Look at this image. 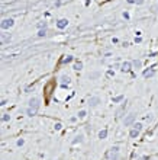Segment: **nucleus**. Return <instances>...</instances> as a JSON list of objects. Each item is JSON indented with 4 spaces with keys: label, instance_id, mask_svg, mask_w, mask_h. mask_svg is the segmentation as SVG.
<instances>
[{
    "label": "nucleus",
    "instance_id": "obj_1",
    "mask_svg": "<svg viewBox=\"0 0 158 160\" xmlns=\"http://www.w3.org/2000/svg\"><path fill=\"white\" fill-rule=\"evenodd\" d=\"M39 105H41V100L38 97H32L29 100V108H28V115L29 116H33L36 115V112L39 109Z\"/></svg>",
    "mask_w": 158,
    "mask_h": 160
},
{
    "label": "nucleus",
    "instance_id": "obj_2",
    "mask_svg": "<svg viewBox=\"0 0 158 160\" xmlns=\"http://www.w3.org/2000/svg\"><path fill=\"white\" fill-rule=\"evenodd\" d=\"M119 147L118 145H115V147H112L110 150L106 153V157H105V160H118V157H119Z\"/></svg>",
    "mask_w": 158,
    "mask_h": 160
},
{
    "label": "nucleus",
    "instance_id": "obj_3",
    "mask_svg": "<svg viewBox=\"0 0 158 160\" xmlns=\"http://www.w3.org/2000/svg\"><path fill=\"white\" fill-rule=\"evenodd\" d=\"M135 119H136V113H129V115H126L125 116V119H123V125L125 127H129V125H132L133 122H135Z\"/></svg>",
    "mask_w": 158,
    "mask_h": 160
},
{
    "label": "nucleus",
    "instance_id": "obj_4",
    "mask_svg": "<svg viewBox=\"0 0 158 160\" xmlns=\"http://www.w3.org/2000/svg\"><path fill=\"white\" fill-rule=\"evenodd\" d=\"M13 23H15V22H13V19H10V17H9V19H3V20H1V23H0V26H1V29H9V28H12V26H13Z\"/></svg>",
    "mask_w": 158,
    "mask_h": 160
},
{
    "label": "nucleus",
    "instance_id": "obj_5",
    "mask_svg": "<svg viewBox=\"0 0 158 160\" xmlns=\"http://www.w3.org/2000/svg\"><path fill=\"white\" fill-rule=\"evenodd\" d=\"M10 39H12V36H10L9 33H1V38H0L1 45H7V44L10 42Z\"/></svg>",
    "mask_w": 158,
    "mask_h": 160
},
{
    "label": "nucleus",
    "instance_id": "obj_6",
    "mask_svg": "<svg viewBox=\"0 0 158 160\" xmlns=\"http://www.w3.org/2000/svg\"><path fill=\"white\" fill-rule=\"evenodd\" d=\"M99 103H100V99H99L97 96H93V97L89 99V105H90V106H97Z\"/></svg>",
    "mask_w": 158,
    "mask_h": 160
},
{
    "label": "nucleus",
    "instance_id": "obj_7",
    "mask_svg": "<svg viewBox=\"0 0 158 160\" xmlns=\"http://www.w3.org/2000/svg\"><path fill=\"white\" fill-rule=\"evenodd\" d=\"M126 100H125V102H123V103H122V106H120V108H119V109H118V112H116V116H118V118H120V116H122V113H123V112H125V109H126Z\"/></svg>",
    "mask_w": 158,
    "mask_h": 160
},
{
    "label": "nucleus",
    "instance_id": "obj_8",
    "mask_svg": "<svg viewBox=\"0 0 158 160\" xmlns=\"http://www.w3.org/2000/svg\"><path fill=\"white\" fill-rule=\"evenodd\" d=\"M131 65H132L131 63L125 61V63L120 65V71H123V73H128V71H131Z\"/></svg>",
    "mask_w": 158,
    "mask_h": 160
},
{
    "label": "nucleus",
    "instance_id": "obj_9",
    "mask_svg": "<svg viewBox=\"0 0 158 160\" xmlns=\"http://www.w3.org/2000/svg\"><path fill=\"white\" fill-rule=\"evenodd\" d=\"M67 25H68V20H67V19H60V20L57 22V26H58V29H64Z\"/></svg>",
    "mask_w": 158,
    "mask_h": 160
},
{
    "label": "nucleus",
    "instance_id": "obj_10",
    "mask_svg": "<svg viewBox=\"0 0 158 160\" xmlns=\"http://www.w3.org/2000/svg\"><path fill=\"white\" fill-rule=\"evenodd\" d=\"M154 74H155V70H154V68H149V70H145V71H144V77H145V79L152 77Z\"/></svg>",
    "mask_w": 158,
    "mask_h": 160
},
{
    "label": "nucleus",
    "instance_id": "obj_11",
    "mask_svg": "<svg viewBox=\"0 0 158 160\" xmlns=\"http://www.w3.org/2000/svg\"><path fill=\"white\" fill-rule=\"evenodd\" d=\"M61 84H63V87H67L70 84V77L68 76H61Z\"/></svg>",
    "mask_w": 158,
    "mask_h": 160
},
{
    "label": "nucleus",
    "instance_id": "obj_12",
    "mask_svg": "<svg viewBox=\"0 0 158 160\" xmlns=\"http://www.w3.org/2000/svg\"><path fill=\"white\" fill-rule=\"evenodd\" d=\"M139 132H141L139 129H136V128H132V129H131V132H129V135H131V138H136V137L139 135Z\"/></svg>",
    "mask_w": 158,
    "mask_h": 160
},
{
    "label": "nucleus",
    "instance_id": "obj_13",
    "mask_svg": "<svg viewBox=\"0 0 158 160\" xmlns=\"http://www.w3.org/2000/svg\"><path fill=\"white\" fill-rule=\"evenodd\" d=\"M54 86H55V83H54V81H51V83H48L47 89H45V92H47V97H48V96H49V95H51V89H52Z\"/></svg>",
    "mask_w": 158,
    "mask_h": 160
},
{
    "label": "nucleus",
    "instance_id": "obj_14",
    "mask_svg": "<svg viewBox=\"0 0 158 160\" xmlns=\"http://www.w3.org/2000/svg\"><path fill=\"white\" fill-rule=\"evenodd\" d=\"M106 137H107V129H102V131L99 132V138H100V140H105Z\"/></svg>",
    "mask_w": 158,
    "mask_h": 160
},
{
    "label": "nucleus",
    "instance_id": "obj_15",
    "mask_svg": "<svg viewBox=\"0 0 158 160\" xmlns=\"http://www.w3.org/2000/svg\"><path fill=\"white\" fill-rule=\"evenodd\" d=\"M132 65H133L135 68H141V67H142V63H141V60H133V61H132Z\"/></svg>",
    "mask_w": 158,
    "mask_h": 160
},
{
    "label": "nucleus",
    "instance_id": "obj_16",
    "mask_svg": "<svg viewBox=\"0 0 158 160\" xmlns=\"http://www.w3.org/2000/svg\"><path fill=\"white\" fill-rule=\"evenodd\" d=\"M81 68H83V63H81V61H76V64H74V70H81Z\"/></svg>",
    "mask_w": 158,
    "mask_h": 160
},
{
    "label": "nucleus",
    "instance_id": "obj_17",
    "mask_svg": "<svg viewBox=\"0 0 158 160\" xmlns=\"http://www.w3.org/2000/svg\"><path fill=\"white\" fill-rule=\"evenodd\" d=\"M73 60H74V58H73L71 55H67V57H65V58L63 60V63H64V64H68V63H71Z\"/></svg>",
    "mask_w": 158,
    "mask_h": 160
},
{
    "label": "nucleus",
    "instance_id": "obj_18",
    "mask_svg": "<svg viewBox=\"0 0 158 160\" xmlns=\"http://www.w3.org/2000/svg\"><path fill=\"white\" fill-rule=\"evenodd\" d=\"M83 141V135H79V137H76L74 140H73V144H77V143H81Z\"/></svg>",
    "mask_w": 158,
    "mask_h": 160
},
{
    "label": "nucleus",
    "instance_id": "obj_19",
    "mask_svg": "<svg viewBox=\"0 0 158 160\" xmlns=\"http://www.w3.org/2000/svg\"><path fill=\"white\" fill-rule=\"evenodd\" d=\"M120 100H123V96H116V97H113V103H118V102H120Z\"/></svg>",
    "mask_w": 158,
    "mask_h": 160
},
{
    "label": "nucleus",
    "instance_id": "obj_20",
    "mask_svg": "<svg viewBox=\"0 0 158 160\" xmlns=\"http://www.w3.org/2000/svg\"><path fill=\"white\" fill-rule=\"evenodd\" d=\"M9 119H10V116H9L7 113H3V116H1V121H3V122H6V121H9Z\"/></svg>",
    "mask_w": 158,
    "mask_h": 160
},
{
    "label": "nucleus",
    "instance_id": "obj_21",
    "mask_svg": "<svg viewBox=\"0 0 158 160\" xmlns=\"http://www.w3.org/2000/svg\"><path fill=\"white\" fill-rule=\"evenodd\" d=\"M38 35H39V36H45V35H47V29H39Z\"/></svg>",
    "mask_w": 158,
    "mask_h": 160
},
{
    "label": "nucleus",
    "instance_id": "obj_22",
    "mask_svg": "<svg viewBox=\"0 0 158 160\" xmlns=\"http://www.w3.org/2000/svg\"><path fill=\"white\" fill-rule=\"evenodd\" d=\"M133 128H136V129L141 131V129H142V124H141V122H136V124H133Z\"/></svg>",
    "mask_w": 158,
    "mask_h": 160
},
{
    "label": "nucleus",
    "instance_id": "obj_23",
    "mask_svg": "<svg viewBox=\"0 0 158 160\" xmlns=\"http://www.w3.org/2000/svg\"><path fill=\"white\" fill-rule=\"evenodd\" d=\"M86 115H87V112L86 111H80L79 112V118H86Z\"/></svg>",
    "mask_w": 158,
    "mask_h": 160
},
{
    "label": "nucleus",
    "instance_id": "obj_24",
    "mask_svg": "<svg viewBox=\"0 0 158 160\" xmlns=\"http://www.w3.org/2000/svg\"><path fill=\"white\" fill-rule=\"evenodd\" d=\"M23 143H25V141H23V140H22V138H20V140H17V145H19V147H22V145H23Z\"/></svg>",
    "mask_w": 158,
    "mask_h": 160
},
{
    "label": "nucleus",
    "instance_id": "obj_25",
    "mask_svg": "<svg viewBox=\"0 0 158 160\" xmlns=\"http://www.w3.org/2000/svg\"><path fill=\"white\" fill-rule=\"evenodd\" d=\"M61 128H63V125H61L60 122H58V124H55V129H61Z\"/></svg>",
    "mask_w": 158,
    "mask_h": 160
},
{
    "label": "nucleus",
    "instance_id": "obj_26",
    "mask_svg": "<svg viewBox=\"0 0 158 160\" xmlns=\"http://www.w3.org/2000/svg\"><path fill=\"white\" fill-rule=\"evenodd\" d=\"M107 76H109V77H112V76H115V73H113L112 70H109V71H107Z\"/></svg>",
    "mask_w": 158,
    "mask_h": 160
},
{
    "label": "nucleus",
    "instance_id": "obj_27",
    "mask_svg": "<svg viewBox=\"0 0 158 160\" xmlns=\"http://www.w3.org/2000/svg\"><path fill=\"white\" fill-rule=\"evenodd\" d=\"M135 3H136V4H142L144 0H135Z\"/></svg>",
    "mask_w": 158,
    "mask_h": 160
},
{
    "label": "nucleus",
    "instance_id": "obj_28",
    "mask_svg": "<svg viewBox=\"0 0 158 160\" xmlns=\"http://www.w3.org/2000/svg\"><path fill=\"white\" fill-rule=\"evenodd\" d=\"M123 17H125V19H129V13H128V12H125V13H123Z\"/></svg>",
    "mask_w": 158,
    "mask_h": 160
},
{
    "label": "nucleus",
    "instance_id": "obj_29",
    "mask_svg": "<svg viewBox=\"0 0 158 160\" xmlns=\"http://www.w3.org/2000/svg\"><path fill=\"white\" fill-rule=\"evenodd\" d=\"M128 3H135V0H126Z\"/></svg>",
    "mask_w": 158,
    "mask_h": 160
},
{
    "label": "nucleus",
    "instance_id": "obj_30",
    "mask_svg": "<svg viewBox=\"0 0 158 160\" xmlns=\"http://www.w3.org/2000/svg\"><path fill=\"white\" fill-rule=\"evenodd\" d=\"M138 160H145V159H138Z\"/></svg>",
    "mask_w": 158,
    "mask_h": 160
}]
</instances>
